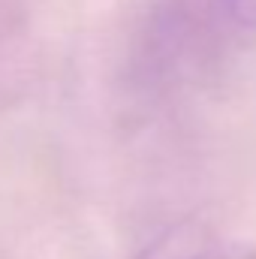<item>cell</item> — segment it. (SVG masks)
Masks as SVG:
<instances>
[{
	"instance_id": "1",
	"label": "cell",
	"mask_w": 256,
	"mask_h": 259,
	"mask_svg": "<svg viewBox=\"0 0 256 259\" xmlns=\"http://www.w3.org/2000/svg\"><path fill=\"white\" fill-rule=\"evenodd\" d=\"M136 259H256V250L223 241L208 226L175 223L163 229L151 244H145Z\"/></svg>"
},
{
	"instance_id": "2",
	"label": "cell",
	"mask_w": 256,
	"mask_h": 259,
	"mask_svg": "<svg viewBox=\"0 0 256 259\" xmlns=\"http://www.w3.org/2000/svg\"><path fill=\"white\" fill-rule=\"evenodd\" d=\"M220 9L232 24L256 30V0H220Z\"/></svg>"
}]
</instances>
